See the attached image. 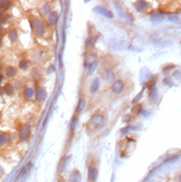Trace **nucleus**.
I'll use <instances>...</instances> for the list:
<instances>
[{"instance_id":"412c9836","label":"nucleus","mask_w":181,"mask_h":182,"mask_svg":"<svg viewBox=\"0 0 181 182\" xmlns=\"http://www.w3.org/2000/svg\"><path fill=\"white\" fill-rule=\"evenodd\" d=\"M76 123H77V118H76V117H74V118L72 120V124H71V129H72V131L75 130Z\"/></svg>"},{"instance_id":"423d86ee","label":"nucleus","mask_w":181,"mask_h":182,"mask_svg":"<svg viewBox=\"0 0 181 182\" xmlns=\"http://www.w3.org/2000/svg\"><path fill=\"white\" fill-rule=\"evenodd\" d=\"M94 11H96V12H99V14H101V15H103V16H105V17H107V18H112L113 17V15H112V12L111 11H109L107 9H105L104 7H96V8H94Z\"/></svg>"},{"instance_id":"ddd939ff","label":"nucleus","mask_w":181,"mask_h":182,"mask_svg":"<svg viewBox=\"0 0 181 182\" xmlns=\"http://www.w3.org/2000/svg\"><path fill=\"white\" fill-rule=\"evenodd\" d=\"M34 95H35L34 88H31V87H27V88L25 89V96L27 97V98H31Z\"/></svg>"},{"instance_id":"0eeeda50","label":"nucleus","mask_w":181,"mask_h":182,"mask_svg":"<svg viewBox=\"0 0 181 182\" xmlns=\"http://www.w3.org/2000/svg\"><path fill=\"white\" fill-rule=\"evenodd\" d=\"M36 97H37L38 101H45L46 100V97H47V93H46V91H45L43 87H39L37 89V92H36Z\"/></svg>"},{"instance_id":"dca6fc26","label":"nucleus","mask_w":181,"mask_h":182,"mask_svg":"<svg viewBox=\"0 0 181 182\" xmlns=\"http://www.w3.org/2000/svg\"><path fill=\"white\" fill-rule=\"evenodd\" d=\"M4 91L6 92V94H8V95H11V94L14 93V87H12V85H10V84H7V85L5 86Z\"/></svg>"},{"instance_id":"f8f14e48","label":"nucleus","mask_w":181,"mask_h":182,"mask_svg":"<svg viewBox=\"0 0 181 182\" xmlns=\"http://www.w3.org/2000/svg\"><path fill=\"white\" fill-rule=\"evenodd\" d=\"M99 78H95L94 81L92 82V86H91V93H95L97 88H99Z\"/></svg>"},{"instance_id":"b1692460","label":"nucleus","mask_w":181,"mask_h":182,"mask_svg":"<svg viewBox=\"0 0 181 182\" xmlns=\"http://www.w3.org/2000/svg\"><path fill=\"white\" fill-rule=\"evenodd\" d=\"M2 79H4V76H2V75H0V83L2 82Z\"/></svg>"},{"instance_id":"6e6552de","label":"nucleus","mask_w":181,"mask_h":182,"mask_svg":"<svg viewBox=\"0 0 181 182\" xmlns=\"http://www.w3.org/2000/svg\"><path fill=\"white\" fill-rule=\"evenodd\" d=\"M57 20H58L57 12H55V11L49 12V16H48V24L50 25V26H55L56 22H57Z\"/></svg>"},{"instance_id":"9b49d317","label":"nucleus","mask_w":181,"mask_h":182,"mask_svg":"<svg viewBox=\"0 0 181 182\" xmlns=\"http://www.w3.org/2000/svg\"><path fill=\"white\" fill-rule=\"evenodd\" d=\"M151 20L153 22H161L163 20V14L161 12H154L152 16H151Z\"/></svg>"},{"instance_id":"9d476101","label":"nucleus","mask_w":181,"mask_h":182,"mask_svg":"<svg viewBox=\"0 0 181 182\" xmlns=\"http://www.w3.org/2000/svg\"><path fill=\"white\" fill-rule=\"evenodd\" d=\"M69 182H81V174L77 170H74L69 177Z\"/></svg>"},{"instance_id":"f3484780","label":"nucleus","mask_w":181,"mask_h":182,"mask_svg":"<svg viewBox=\"0 0 181 182\" xmlns=\"http://www.w3.org/2000/svg\"><path fill=\"white\" fill-rule=\"evenodd\" d=\"M28 66H29V64H28V62H27V60H25V59H23V60H20V62H19V68L27 69Z\"/></svg>"},{"instance_id":"39448f33","label":"nucleus","mask_w":181,"mask_h":182,"mask_svg":"<svg viewBox=\"0 0 181 182\" xmlns=\"http://www.w3.org/2000/svg\"><path fill=\"white\" fill-rule=\"evenodd\" d=\"M134 6H135V9L137 11H140V12H144L150 8V5L148 4L147 1H137V2H135Z\"/></svg>"},{"instance_id":"2eb2a0df","label":"nucleus","mask_w":181,"mask_h":182,"mask_svg":"<svg viewBox=\"0 0 181 182\" xmlns=\"http://www.w3.org/2000/svg\"><path fill=\"white\" fill-rule=\"evenodd\" d=\"M6 75L8 76V77H14L15 75H16V69H15V67H7V69H6Z\"/></svg>"},{"instance_id":"a878e982","label":"nucleus","mask_w":181,"mask_h":182,"mask_svg":"<svg viewBox=\"0 0 181 182\" xmlns=\"http://www.w3.org/2000/svg\"><path fill=\"white\" fill-rule=\"evenodd\" d=\"M1 46H2V40L0 39V47H1Z\"/></svg>"},{"instance_id":"cd10ccee","label":"nucleus","mask_w":181,"mask_h":182,"mask_svg":"<svg viewBox=\"0 0 181 182\" xmlns=\"http://www.w3.org/2000/svg\"><path fill=\"white\" fill-rule=\"evenodd\" d=\"M0 70H1V65H0Z\"/></svg>"},{"instance_id":"7ed1b4c3","label":"nucleus","mask_w":181,"mask_h":182,"mask_svg":"<svg viewBox=\"0 0 181 182\" xmlns=\"http://www.w3.org/2000/svg\"><path fill=\"white\" fill-rule=\"evenodd\" d=\"M124 88V82L123 81H121V79H117L115 82L113 83L112 85V92L114 94H120L122 93V91Z\"/></svg>"},{"instance_id":"bb28decb","label":"nucleus","mask_w":181,"mask_h":182,"mask_svg":"<svg viewBox=\"0 0 181 182\" xmlns=\"http://www.w3.org/2000/svg\"><path fill=\"white\" fill-rule=\"evenodd\" d=\"M2 31V27H1V25H0V33Z\"/></svg>"},{"instance_id":"4468645a","label":"nucleus","mask_w":181,"mask_h":182,"mask_svg":"<svg viewBox=\"0 0 181 182\" xmlns=\"http://www.w3.org/2000/svg\"><path fill=\"white\" fill-rule=\"evenodd\" d=\"M85 100H83V98H81V100L78 101V103H77V107H76V113H79V112H82V110L84 108V106H85Z\"/></svg>"},{"instance_id":"a211bd4d","label":"nucleus","mask_w":181,"mask_h":182,"mask_svg":"<svg viewBox=\"0 0 181 182\" xmlns=\"http://www.w3.org/2000/svg\"><path fill=\"white\" fill-rule=\"evenodd\" d=\"M9 37H10V39L12 41H16V40H17V38H18L17 31H16V30H11L10 34H9Z\"/></svg>"},{"instance_id":"393cba45","label":"nucleus","mask_w":181,"mask_h":182,"mask_svg":"<svg viewBox=\"0 0 181 182\" xmlns=\"http://www.w3.org/2000/svg\"><path fill=\"white\" fill-rule=\"evenodd\" d=\"M1 94H2V88L0 87V95H1Z\"/></svg>"},{"instance_id":"5701e85b","label":"nucleus","mask_w":181,"mask_h":182,"mask_svg":"<svg viewBox=\"0 0 181 182\" xmlns=\"http://www.w3.org/2000/svg\"><path fill=\"white\" fill-rule=\"evenodd\" d=\"M157 93H158V89L155 88V87H153V88L151 89V94H150V97H151V98H154V96L157 95Z\"/></svg>"},{"instance_id":"aec40b11","label":"nucleus","mask_w":181,"mask_h":182,"mask_svg":"<svg viewBox=\"0 0 181 182\" xmlns=\"http://www.w3.org/2000/svg\"><path fill=\"white\" fill-rule=\"evenodd\" d=\"M9 5H10L9 1H1L0 2V8L1 9H7V8H9Z\"/></svg>"},{"instance_id":"6ab92c4d","label":"nucleus","mask_w":181,"mask_h":182,"mask_svg":"<svg viewBox=\"0 0 181 182\" xmlns=\"http://www.w3.org/2000/svg\"><path fill=\"white\" fill-rule=\"evenodd\" d=\"M8 141V135L6 134H0V145H4Z\"/></svg>"},{"instance_id":"f03ea898","label":"nucleus","mask_w":181,"mask_h":182,"mask_svg":"<svg viewBox=\"0 0 181 182\" xmlns=\"http://www.w3.org/2000/svg\"><path fill=\"white\" fill-rule=\"evenodd\" d=\"M31 28L35 31V34L37 35H43L45 31V26L43 24V21L38 20V19H34L31 21Z\"/></svg>"},{"instance_id":"f257e3e1","label":"nucleus","mask_w":181,"mask_h":182,"mask_svg":"<svg viewBox=\"0 0 181 182\" xmlns=\"http://www.w3.org/2000/svg\"><path fill=\"white\" fill-rule=\"evenodd\" d=\"M106 123V118L105 116L103 115V114H95V115H93L91 117V120L89 121V123H87V129L89 130H94V131H97L99 129H102Z\"/></svg>"},{"instance_id":"4be33fe9","label":"nucleus","mask_w":181,"mask_h":182,"mask_svg":"<svg viewBox=\"0 0 181 182\" xmlns=\"http://www.w3.org/2000/svg\"><path fill=\"white\" fill-rule=\"evenodd\" d=\"M169 19L172 21H174V22H179V18L177 17V16H174V15H169Z\"/></svg>"},{"instance_id":"20e7f679","label":"nucleus","mask_w":181,"mask_h":182,"mask_svg":"<svg viewBox=\"0 0 181 182\" xmlns=\"http://www.w3.org/2000/svg\"><path fill=\"white\" fill-rule=\"evenodd\" d=\"M19 136H20L23 141H27L29 139V136H30V126L28 124L23 126V129L20 130V133H19Z\"/></svg>"},{"instance_id":"1a4fd4ad","label":"nucleus","mask_w":181,"mask_h":182,"mask_svg":"<svg viewBox=\"0 0 181 182\" xmlns=\"http://www.w3.org/2000/svg\"><path fill=\"white\" fill-rule=\"evenodd\" d=\"M97 178V170L95 167H91L89 169V179L91 181H95Z\"/></svg>"}]
</instances>
